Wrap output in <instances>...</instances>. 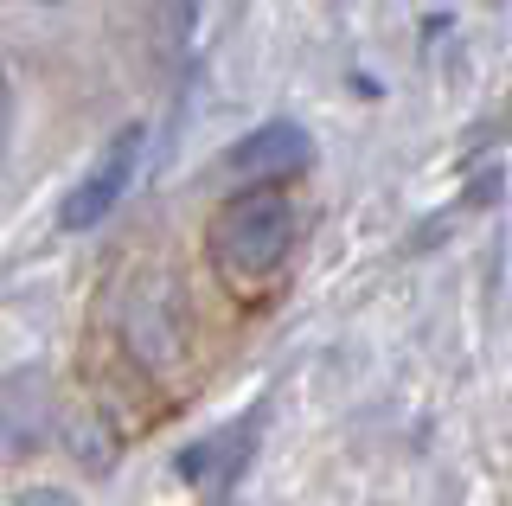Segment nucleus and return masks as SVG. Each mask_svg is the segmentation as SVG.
I'll use <instances>...</instances> for the list:
<instances>
[{
	"mask_svg": "<svg viewBox=\"0 0 512 506\" xmlns=\"http://www.w3.org/2000/svg\"><path fill=\"white\" fill-rule=\"evenodd\" d=\"M301 237V205L288 186H244L212 212L205 250H212V270L231 289H263L269 276L288 270Z\"/></svg>",
	"mask_w": 512,
	"mask_h": 506,
	"instance_id": "nucleus-1",
	"label": "nucleus"
},
{
	"mask_svg": "<svg viewBox=\"0 0 512 506\" xmlns=\"http://www.w3.org/2000/svg\"><path fill=\"white\" fill-rule=\"evenodd\" d=\"M116 327H122V346H128L135 366L173 372L186 359V346H192V295H186V282L173 270H141L128 282V295H122Z\"/></svg>",
	"mask_w": 512,
	"mask_h": 506,
	"instance_id": "nucleus-2",
	"label": "nucleus"
},
{
	"mask_svg": "<svg viewBox=\"0 0 512 506\" xmlns=\"http://www.w3.org/2000/svg\"><path fill=\"white\" fill-rule=\"evenodd\" d=\"M141 148H148V122H122V129L109 135L103 148H96V161L77 173L71 186H64L58 225H64V231H96V225H103V218L128 199V186H135Z\"/></svg>",
	"mask_w": 512,
	"mask_h": 506,
	"instance_id": "nucleus-3",
	"label": "nucleus"
},
{
	"mask_svg": "<svg viewBox=\"0 0 512 506\" xmlns=\"http://www.w3.org/2000/svg\"><path fill=\"white\" fill-rule=\"evenodd\" d=\"M308 161H314V135L301 129V122H288V116L250 129L244 141H231V154H224V167H231L237 180H250V186H288Z\"/></svg>",
	"mask_w": 512,
	"mask_h": 506,
	"instance_id": "nucleus-4",
	"label": "nucleus"
},
{
	"mask_svg": "<svg viewBox=\"0 0 512 506\" xmlns=\"http://www.w3.org/2000/svg\"><path fill=\"white\" fill-rule=\"evenodd\" d=\"M256 423H263V410H256V417L224 423V430L199 436V442H186V455H180V481H212V474H218V487L231 494L237 474H244V462H250V449H256Z\"/></svg>",
	"mask_w": 512,
	"mask_h": 506,
	"instance_id": "nucleus-5",
	"label": "nucleus"
},
{
	"mask_svg": "<svg viewBox=\"0 0 512 506\" xmlns=\"http://www.w3.org/2000/svg\"><path fill=\"white\" fill-rule=\"evenodd\" d=\"M45 436H52V378L39 366H20L7 378V455L26 462Z\"/></svg>",
	"mask_w": 512,
	"mask_h": 506,
	"instance_id": "nucleus-6",
	"label": "nucleus"
},
{
	"mask_svg": "<svg viewBox=\"0 0 512 506\" xmlns=\"http://www.w3.org/2000/svg\"><path fill=\"white\" fill-rule=\"evenodd\" d=\"M13 506H77L64 487H26V494H13Z\"/></svg>",
	"mask_w": 512,
	"mask_h": 506,
	"instance_id": "nucleus-7",
	"label": "nucleus"
},
{
	"mask_svg": "<svg viewBox=\"0 0 512 506\" xmlns=\"http://www.w3.org/2000/svg\"><path fill=\"white\" fill-rule=\"evenodd\" d=\"M26 7H58V0H26Z\"/></svg>",
	"mask_w": 512,
	"mask_h": 506,
	"instance_id": "nucleus-8",
	"label": "nucleus"
}]
</instances>
